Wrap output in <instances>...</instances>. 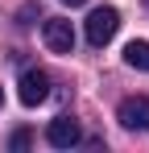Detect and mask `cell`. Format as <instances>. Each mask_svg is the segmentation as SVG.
<instances>
[{
    "instance_id": "obj_5",
    "label": "cell",
    "mask_w": 149,
    "mask_h": 153,
    "mask_svg": "<svg viewBox=\"0 0 149 153\" xmlns=\"http://www.w3.org/2000/svg\"><path fill=\"white\" fill-rule=\"evenodd\" d=\"M42 37H46V46H50L54 54H71V50H74V29H71L66 17H50L46 29H42Z\"/></svg>"
},
{
    "instance_id": "obj_4",
    "label": "cell",
    "mask_w": 149,
    "mask_h": 153,
    "mask_svg": "<svg viewBox=\"0 0 149 153\" xmlns=\"http://www.w3.org/2000/svg\"><path fill=\"white\" fill-rule=\"evenodd\" d=\"M46 141L54 145V149H71V145H79V141H83V128H79V120H74V116H58V120H50Z\"/></svg>"
},
{
    "instance_id": "obj_6",
    "label": "cell",
    "mask_w": 149,
    "mask_h": 153,
    "mask_svg": "<svg viewBox=\"0 0 149 153\" xmlns=\"http://www.w3.org/2000/svg\"><path fill=\"white\" fill-rule=\"evenodd\" d=\"M124 62L133 71H149V42H128L124 46Z\"/></svg>"
},
{
    "instance_id": "obj_3",
    "label": "cell",
    "mask_w": 149,
    "mask_h": 153,
    "mask_svg": "<svg viewBox=\"0 0 149 153\" xmlns=\"http://www.w3.org/2000/svg\"><path fill=\"white\" fill-rule=\"evenodd\" d=\"M116 120H120L128 132H149V95H128V100L116 108Z\"/></svg>"
},
{
    "instance_id": "obj_7",
    "label": "cell",
    "mask_w": 149,
    "mask_h": 153,
    "mask_svg": "<svg viewBox=\"0 0 149 153\" xmlns=\"http://www.w3.org/2000/svg\"><path fill=\"white\" fill-rule=\"evenodd\" d=\"M29 141H33V132H29V128H17V132L8 137V149H29Z\"/></svg>"
},
{
    "instance_id": "obj_1",
    "label": "cell",
    "mask_w": 149,
    "mask_h": 153,
    "mask_svg": "<svg viewBox=\"0 0 149 153\" xmlns=\"http://www.w3.org/2000/svg\"><path fill=\"white\" fill-rule=\"evenodd\" d=\"M116 29H120V13L104 4V8H95V13L87 17V42L99 50V46H108V42L116 37Z\"/></svg>"
},
{
    "instance_id": "obj_2",
    "label": "cell",
    "mask_w": 149,
    "mask_h": 153,
    "mask_svg": "<svg viewBox=\"0 0 149 153\" xmlns=\"http://www.w3.org/2000/svg\"><path fill=\"white\" fill-rule=\"evenodd\" d=\"M50 95V75L46 71H21V79H17V100L25 103V108H37V103H46Z\"/></svg>"
},
{
    "instance_id": "obj_8",
    "label": "cell",
    "mask_w": 149,
    "mask_h": 153,
    "mask_svg": "<svg viewBox=\"0 0 149 153\" xmlns=\"http://www.w3.org/2000/svg\"><path fill=\"white\" fill-rule=\"evenodd\" d=\"M62 4H71V8H74V4H83V0H62Z\"/></svg>"
},
{
    "instance_id": "obj_9",
    "label": "cell",
    "mask_w": 149,
    "mask_h": 153,
    "mask_svg": "<svg viewBox=\"0 0 149 153\" xmlns=\"http://www.w3.org/2000/svg\"><path fill=\"white\" fill-rule=\"evenodd\" d=\"M0 103H4V91H0Z\"/></svg>"
}]
</instances>
